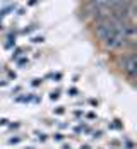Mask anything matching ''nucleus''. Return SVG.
Returning <instances> with one entry per match:
<instances>
[{"label":"nucleus","mask_w":137,"mask_h":149,"mask_svg":"<svg viewBox=\"0 0 137 149\" xmlns=\"http://www.w3.org/2000/svg\"><path fill=\"white\" fill-rule=\"evenodd\" d=\"M55 139H57V141H62V139H63V135H62V134H57V135H55Z\"/></svg>","instance_id":"nucleus-7"},{"label":"nucleus","mask_w":137,"mask_h":149,"mask_svg":"<svg viewBox=\"0 0 137 149\" xmlns=\"http://www.w3.org/2000/svg\"><path fill=\"white\" fill-rule=\"evenodd\" d=\"M69 93H70V94H72V96H76V94H77V89H76V88H72V89L69 91Z\"/></svg>","instance_id":"nucleus-5"},{"label":"nucleus","mask_w":137,"mask_h":149,"mask_svg":"<svg viewBox=\"0 0 137 149\" xmlns=\"http://www.w3.org/2000/svg\"><path fill=\"white\" fill-rule=\"evenodd\" d=\"M40 82H41V79H34V81H33L34 86H40Z\"/></svg>","instance_id":"nucleus-4"},{"label":"nucleus","mask_w":137,"mask_h":149,"mask_svg":"<svg viewBox=\"0 0 137 149\" xmlns=\"http://www.w3.org/2000/svg\"><path fill=\"white\" fill-rule=\"evenodd\" d=\"M43 41V36H34L33 38V43H41Z\"/></svg>","instance_id":"nucleus-3"},{"label":"nucleus","mask_w":137,"mask_h":149,"mask_svg":"<svg viewBox=\"0 0 137 149\" xmlns=\"http://www.w3.org/2000/svg\"><path fill=\"white\" fill-rule=\"evenodd\" d=\"M14 9H15V5H10V7H5V9H2V10H0V17H2V15H7L10 10H14Z\"/></svg>","instance_id":"nucleus-2"},{"label":"nucleus","mask_w":137,"mask_h":149,"mask_svg":"<svg viewBox=\"0 0 137 149\" xmlns=\"http://www.w3.org/2000/svg\"><path fill=\"white\" fill-rule=\"evenodd\" d=\"M122 69L123 72H127V75L130 77V79H134L137 74V58L134 53H129V55H125L122 58Z\"/></svg>","instance_id":"nucleus-1"},{"label":"nucleus","mask_w":137,"mask_h":149,"mask_svg":"<svg viewBox=\"0 0 137 149\" xmlns=\"http://www.w3.org/2000/svg\"><path fill=\"white\" fill-rule=\"evenodd\" d=\"M36 2H38V0H29V3H28V5H34Z\"/></svg>","instance_id":"nucleus-8"},{"label":"nucleus","mask_w":137,"mask_h":149,"mask_svg":"<svg viewBox=\"0 0 137 149\" xmlns=\"http://www.w3.org/2000/svg\"><path fill=\"white\" fill-rule=\"evenodd\" d=\"M58 98V93H51V100H57Z\"/></svg>","instance_id":"nucleus-6"}]
</instances>
